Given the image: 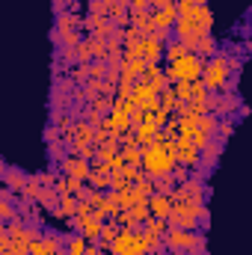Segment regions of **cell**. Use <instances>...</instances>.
Masks as SVG:
<instances>
[{
	"mask_svg": "<svg viewBox=\"0 0 252 255\" xmlns=\"http://www.w3.org/2000/svg\"><path fill=\"white\" fill-rule=\"evenodd\" d=\"M196 83H199V80H196ZM196 83H193V80H181V83L172 86L175 95L181 98V104H190V101H193V95H196Z\"/></svg>",
	"mask_w": 252,
	"mask_h": 255,
	"instance_id": "603a6c76",
	"label": "cell"
},
{
	"mask_svg": "<svg viewBox=\"0 0 252 255\" xmlns=\"http://www.w3.org/2000/svg\"><path fill=\"white\" fill-rule=\"evenodd\" d=\"M142 48H145V63L148 65H157L160 63V57L166 54V48H163V42H154V39H142Z\"/></svg>",
	"mask_w": 252,
	"mask_h": 255,
	"instance_id": "e0dca14e",
	"label": "cell"
},
{
	"mask_svg": "<svg viewBox=\"0 0 252 255\" xmlns=\"http://www.w3.org/2000/svg\"><path fill=\"white\" fill-rule=\"evenodd\" d=\"M95 60L92 57V39H83L77 48H74V63H80V65H89Z\"/></svg>",
	"mask_w": 252,
	"mask_h": 255,
	"instance_id": "44dd1931",
	"label": "cell"
},
{
	"mask_svg": "<svg viewBox=\"0 0 252 255\" xmlns=\"http://www.w3.org/2000/svg\"><path fill=\"white\" fill-rule=\"evenodd\" d=\"M139 80H145V83H148V86H154L157 92H166V89H169V77H166V71H163L160 65H148V68H145V74H142Z\"/></svg>",
	"mask_w": 252,
	"mask_h": 255,
	"instance_id": "7c38bea8",
	"label": "cell"
},
{
	"mask_svg": "<svg viewBox=\"0 0 252 255\" xmlns=\"http://www.w3.org/2000/svg\"><path fill=\"white\" fill-rule=\"evenodd\" d=\"M0 169H3V187H9V190H18V193L27 187L30 175H27L24 169H18V166H9V163H3Z\"/></svg>",
	"mask_w": 252,
	"mask_h": 255,
	"instance_id": "30bf717a",
	"label": "cell"
},
{
	"mask_svg": "<svg viewBox=\"0 0 252 255\" xmlns=\"http://www.w3.org/2000/svg\"><path fill=\"white\" fill-rule=\"evenodd\" d=\"M175 21H178V0H169L160 9H151V27L154 30L169 33V30H175Z\"/></svg>",
	"mask_w": 252,
	"mask_h": 255,
	"instance_id": "52a82bcc",
	"label": "cell"
},
{
	"mask_svg": "<svg viewBox=\"0 0 252 255\" xmlns=\"http://www.w3.org/2000/svg\"><path fill=\"white\" fill-rule=\"evenodd\" d=\"M77 208H80V196L77 193H68L60 199V208L57 211H51L57 220H71V217H77Z\"/></svg>",
	"mask_w": 252,
	"mask_h": 255,
	"instance_id": "4fadbf2b",
	"label": "cell"
},
{
	"mask_svg": "<svg viewBox=\"0 0 252 255\" xmlns=\"http://www.w3.org/2000/svg\"><path fill=\"white\" fill-rule=\"evenodd\" d=\"M63 172H65V175H71V178H80V181H89V175H92V163H89L86 157H77V154H68V157H63Z\"/></svg>",
	"mask_w": 252,
	"mask_h": 255,
	"instance_id": "9c48e42d",
	"label": "cell"
},
{
	"mask_svg": "<svg viewBox=\"0 0 252 255\" xmlns=\"http://www.w3.org/2000/svg\"><path fill=\"white\" fill-rule=\"evenodd\" d=\"M51 154H54V157L60 160V157H63V145H54V148H51Z\"/></svg>",
	"mask_w": 252,
	"mask_h": 255,
	"instance_id": "d590c367",
	"label": "cell"
},
{
	"mask_svg": "<svg viewBox=\"0 0 252 255\" xmlns=\"http://www.w3.org/2000/svg\"><path fill=\"white\" fill-rule=\"evenodd\" d=\"M116 196H119V208H122V211H130L136 202H142V199H145V196L139 193L136 184H130V187H125V190H116Z\"/></svg>",
	"mask_w": 252,
	"mask_h": 255,
	"instance_id": "2e32d148",
	"label": "cell"
},
{
	"mask_svg": "<svg viewBox=\"0 0 252 255\" xmlns=\"http://www.w3.org/2000/svg\"><path fill=\"white\" fill-rule=\"evenodd\" d=\"M187 54H190V48L184 42H178V39H175V42H166V60H169V63H172V60H181V57H187Z\"/></svg>",
	"mask_w": 252,
	"mask_h": 255,
	"instance_id": "484cf974",
	"label": "cell"
},
{
	"mask_svg": "<svg viewBox=\"0 0 252 255\" xmlns=\"http://www.w3.org/2000/svg\"><path fill=\"white\" fill-rule=\"evenodd\" d=\"M86 255H107V253H104L101 247H89V250H86Z\"/></svg>",
	"mask_w": 252,
	"mask_h": 255,
	"instance_id": "e575fe53",
	"label": "cell"
},
{
	"mask_svg": "<svg viewBox=\"0 0 252 255\" xmlns=\"http://www.w3.org/2000/svg\"><path fill=\"white\" fill-rule=\"evenodd\" d=\"M166 250L172 255H205L208 253V238L205 232H187V229H172L163 235Z\"/></svg>",
	"mask_w": 252,
	"mask_h": 255,
	"instance_id": "277c9868",
	"label": "cell"
},
{
	"mask_svg": "<svg viewBox=\"0 0 252 255\" xmlns=\"http://www.w3.org/2000/svg\"><path fill=\"white\" fill-rule=\"evenodd\" d=\"M196 54H199L202 60H211V57L217 54V42H214V36H205V39L199 42V48H196Z\"/></svg>",
	"mask_w": 252,
	"mask_h": 255,
	"instance_id": "4316f807",
	"label": "cell"
},
{
	"mask_svg": "<svg viewBox=\"0 0 252 255\" xmlns=\"http://www.w3.org/2000/svg\"><path fill=\"white\" fill-rule=\"evenodd\" d=\"M119 232H122V226H119L116 220H107V223H104V232H101V238H98V247H101V250H110L113 241L119 238Z\"/></svg>",
	"mask_w": 252,
	"mask_h": 255,
	"instance_id": "ac0fdd59",
	"label": "cell"
},
{
	"mask_svg": "<svg viewBox=\"0 0 252 255\" xmlns=\"http://www.w3.org/2000/svg\"><path fill=\"white\" fill-rule=\"evenodd\" d=\"M166 223H169V220H157V217H148V220L142 223V229H145V232H151V235H166V232H169V229H166Z\"/></svg>",
	"mask_w": 252,
	"mask_h": 255,
	"instance_id": "f1b7e54d",
	"label": "cell"
},
{
	"mask_svg": "<svg viewBox=\"0 0 252 255\" xmlns=\"http://www.w3.org/2000/svg\"><path fill=\"white\" fill-rule=\"evenodd\" d=\"M113 255H148L145 244H142V229H122L119 238L110 247Z\"/></svg>",
	"mask_w": 252,
	"mask_h": 255,
	"instance_id": "8992f818",
	"label": "cell"
},
{
	"mask_svg": "<svg viewBox=\"0 0 252 255\" xmlns=\"http://www.w3.org/2000/svg\"><path fill=\"white\" fill-rule=\"evenodd\" d=\"M122 157L130 166H142V145H122Z\"/></svg>",
	"mask_w": 252,
	"mask_h": 255,
	"instance_id": "d4e9b609",
	"label": "cell"
},
{
	"mask_svg": "<svg viewBox=\"0 0 252 255\" xmlns=\"http://www.w3.org/2000/svg\"><path fill=\"white\" fill-rule=\"evenodd\" d=\"M57 136H60V128H57V125H48V128H45V139H51V142H54Z\"/></svg>",
	"mask_w": 252,
	"mask_h": 255,
	"instance_id": "836d02e7",
	"label": "cell"
},
{
	"mask_svg": "<svg viewBox=\"0 0 252 255\" xmlns=\"http://www.w3.org/2000/svg\"><path fill=\"white\" fill-rule=\"evenodd\" d=\"M65 250L71 255H86V250H89V241L80 235V232H74V235H65Z\"/></svg>",
	"mask_w": 252,
	"mask_h": 255,
	"instance_id": "d6986e66",
	"label": "cell"
},
{
	"mask_svg": "<svg viewBox=\"0 0 252 255\" xmlns=\"http://www.w3.org/2000/svg\"><path fill=\"white\" fill-rule=\"evenodd\" d=\"M148 208H151V217H157V220H169V214H172V196H166V193H154V196H148Z\"/></svg>",
	"mask_w": 252,
	"mask_h": 255,
	"instance_id": "8fae6325",
	"label": "cell"
},
{
	"mask_svg": "<svg viewBox=\"0 0 252 255\" xmlns=\"http://www.w3.org/2000/svg\"><path fill=\"white\" fill-rule=\"evenodd\" d=\"M211 27H214V12L208 6H193V9H181L178 12V21H175V39L184 42L190 51L196 54L199 42L205 36H211Z\"/></svg>",
	"mask_w": 252,
	"mask_h": 255,
	"instance_id": "6da1fadb",
	"label": "cell"
},
{
	"mask_svg": "<svg viewBox=\"0 0 252 255\" xmlns=\"http://www.w3.org/2000/svg\"><path fill=\"white\" fill-rule=\"evenodd\" d=\"M57 255H71V253H68V250H60V253H57Z\"/></svg>",
	"mask_w": 252,
	"mask_h": 255,
	"instance_id": "74e56055",
	"label": "cell"
},
{
	"mask_svg": "<svg viewBox=\"0 0 252 255\" xmlns=\"http://www.w3.org/2000/svg\"><path fill=\"white\" fill-rule=\"evenodd\" d=\"M193 6H208V0H178V12L181 9H193Z\"/></svg>",
	"mask_w": 252,
	"mask_h": 255,
	"instance_id": "d6a6232c",
	"label": "cell"
},
{
	"mask_svg": "<svg viewBox=\"0 0 252 255\" xmlns=\"http://www.w3.org/2000/svg\"><path fill=\"white\" fill-rule=\"evenodd\" d=\"M95 3H104V6H113L116 0H95Z\"/></svg>",
	"mask_w": 252,
	"mask_h": 255,
	"instance_id": "8d00e7d4",
	"label": "cell"
},
{
	"mask_svg": "<svg viewBox=\"0 0 252 255\" xmlns=\"http://www.w3.org/2000/svg\"><path fill=\"white\" fill-rule=\"evenodd\" d=\"M202 74H205V60L199 57V54H193L190 51L187 57H181V60H172V63L166 65V77H169V83H181V80H202Z\"/></svg>",
	"mask_w": 252,
	"mask_h": 255,
	"instance_id": "5b68a950",
	"label": "cell"
},
{
	"mask_svg": "<svg viewBox=\"0 0 252 255\" xmlns=\"http://www.w3.org/2000/svg\"><path fill=\"white\" fill-rule=\"evenodd\" d=\"M175 139H166V142H148V145H142V172L148 175V178H166V175H172L175 172V166H178V157H175Z\"/></svg>",
	"mask_w": 252,
	"mask_h": 255,
	"instance_id": "7a4b0ae2",
	"label": "cell"
},
{
	"mask_svg": "<svg viewBox=\"0 0 252 255\" xmlns=\"http://www.w3.org/2000/svg\"><path fill=\"white\" fill-rule=\"evenodd\" d=\"M157 193H166V196H172V175H166V178H157Z\"/></svg>",
	"mask_w": 252,
	"mask_h": 255,
	"instance_id": "1f68e13d",
	"label": "cell"
},
{
	"mask_svg": "<svg viewBox=\"0 0 252 255\" xmlns=\"http://www.w3.org/2000/svg\"><path fill=\"white\" fill-rule=\"evenodd\" d=\"M160 107H163V110H169V113H175V110H181L184 104H181V98L175 95V89L169 86L166 92H160Z\"/></svg>",
	"mask_w": 252,
	"mask_h": 255,
	"instance_id": "7402d4cb",
	"label": "cell"
},
{
	"mask_svg": "<svg viewBox=\"0 0 252 255\" xmlns=\"http://www.w3.org/2000/svg\"><path fill=\"white\" fill-rule=\"evenodd\" d=\"M241 63L232 54H214L211 60H205V74L202 83L211 92H235V80H238Z\"/></svg>",
	"mask_w": 252,
	"mask_h": 255,
	"instance_id": "3957f363",
	"label": "cell"
},
{
	"mask_svg": "<svg viewBox=\"0 0 252 255\" xmlns=\"http://www.w3.org/2000/svg\"><path fill=\"white\" fill-rule=\"evenodd\" d=\"M80 24H83V21L77 18V12L68 9V12H63V15H57V27H54V30H57L60 36H63V33H77Z\"/></svg>",
	"mask_w": 252,
	"mask_h": 255,
	"instance_id": "9a60e30c",
	"label": "cell"
},
{
	"mask_svg": "<svg viewBox=\"0 0 252 255\" xmlns=\"http://www.w3.org/2000/svg\"><path fill=\"white\" fill-rule=\"evenodd\" d=\"M232 130H235V119H232V116H223L220 125H217V136L226 139V136H232Z\"/></svg>",
	"mask_w": 252,
	"mask_h": 255,
	"instance_id": "f546056e",
	"label": "cell"
},
{
	"mask_svg": "<svg viewBox=\"0 0 252 255\" xmlns=\"http://www.w3.org/2000/svg\"><path fill=\"white\" fill-rule=\"evenodd\" d=\"M238 104H241V98L235 95V92H211V113L214 116H232L235 110H238Z\"/></svg>",
	"mask_w": 252,
	"mask_h": 255,
	"instance_id": "ba28073f",
	"label": "cell"
},
{
	"mask_svg": "<svg viewBox=\"0 0 252 255\" xmlns=\"http://www.w3.org/2000/svg\"><path fill=\"white\" fill-rule=\"evenodd\" d=\"M130 217H133V220H136V223L142 226V223H145V220L151 217V208H148V199H142V202H136V205L130 208Z\"/></svg>",
	"mask_w": 252,
	"mask_h": 255,
	"instance_id": "83f0119b",
	"label": "cell"
},
{
	"mask_svg": "<svg viewBox=\"0 0 252 255\" xmlns=\"http://www.w3.org/2000/svg\"><path fill=\"white\" fill-rule=\"evenodd\" d=\"M175 157H178V163L181 166H199V148H193V145H181V148H175Z\"/></svg>",
	"mask_w": 252,
	"mask_h": 255,
	"instance_id": "ffe728a7",
	"label": "cell"
},
{
	"mask_svg": "<svg viewBox=\"0 0 252 255\" xmlns=\"http://www.w3.org/2000/svg\"><path fill=\"white\" fill-rule=\"evenodd\" d=\"M125 187H130V181H127L122 172H113V184H110V190H125Z\"/></svg>",
	"mask_w": 252,
	"mask_h": 255,
	"instance_id": "4dcf8cb0",
	"label": "cell"
},
{
	"mask_svg": "<svg viewBox=\"0 0 252 255\" xmlns=\"http://www.w3.org/2000/svg\"><path fill=\"white\" fill-rule=\"evenodd\" d=\"M101 232H104V220H98L95 214H92V217H86V220H80V235H83L89 244H98Z\"/></svg>",
	"mask_w": 252,
	"mask_h": 255,
	"instance_id": "5bb4252c",
	"label": "cell"
},
{
	"mask_svg": "<svg viewBox=\"0 0 252 255\" xmlns=\"http://www.w3.org/2000/svg\"><path fill=\"white\" fill-rule=\"evenodd\" d=\"M113 107H116V98H113V95H95V98H92V110L101 113V116H104V113H113Z\"/></svg>",
	"mask_w": 252,
	"mask_h": 255,
	"instance_id": "cb8c5ba5",
	"label": "cell"
}]
</instances>
